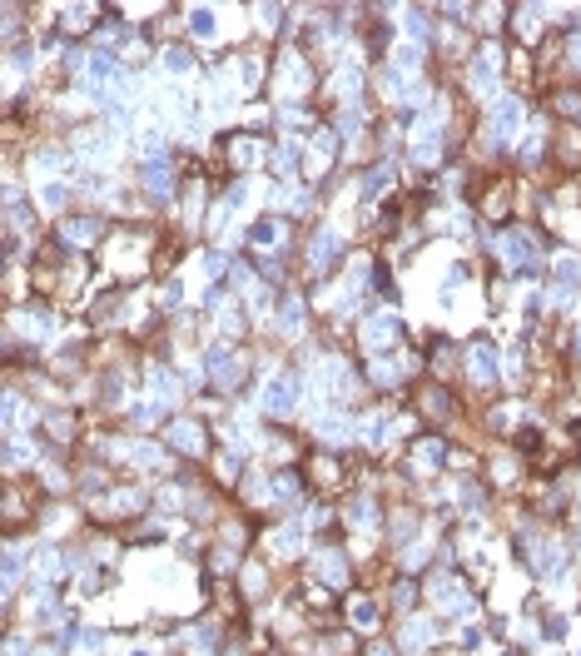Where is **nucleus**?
<instances>
[{"mask_svg": "<svg viewBox=\"0 0 581 656\" xmlns=\"http://www.w3.org/2000/svg\"><path fill=\"white\" fill-rule=\"evenodd\" d=\"M293 378H279V383H269V413H289L293 408Z\"/></svg>", "mask_w": 581, "mask_h": 656, "instance_id": "1", "label": "nucleus"}, {"mask_svg": "<svg viewBox=\"0 0 581 656\" xmlns=\"http://www.w3.org/2000/svg\"><path fill=\"white\" fill-rule=\"evenodd\" d=\"M472 368H477V383H492V378H497V363H492V353H487V348H477V353H472Z\"/></svg>", "mask_w": 581, "mask_h": 656, "instance_id": "2", "label": "nucleus"}, {"mask_svg": "<svg viewBox=\"0 0 581 656\" xmlns=\"http://www.w3.org/2000/svg\"><path fill=\"white\" fill-rule=\"evenodd\" d=\"M387 338H397V324H392V319H378V324L368 328V343H373V348H383Z\"/></svg>", "mask_w": 581, "mask_h": 656, "instance_id": "3", "label": "nucleus"}, {"mask_svg": "<svg viewBox=\"0 0 581 656\" xmlns=\"http://www.w3.org/2000/svg\"><path fill=\"white\" fill-rule=\"evenodd\" d=\"M442 457V442H417V462L427 467V462H437Z\"/></svg>", "mask_w": 581, "mask_h": 656, "instance_id": "4", "label": "nucleus"}]
</instances>
